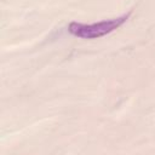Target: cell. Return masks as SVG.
Listing matches in <instances>:
<instances>
[{"mask_svg": "<svg viewBox=\"0 0 155 155\" xmlns=\"http://www.w3.org/2000/svg\"><path fill=\"white\" fill-rule=\"evenodd\" d=\"M130 17V13L122 15L116 18L111 19H105L97 23H91V24H84V23H78V22H71L68 27V31L78 38L82 39H96L104 36L115 29H117L120 25H122L127 18Z\"/></svg>", "mask_w": 155, "mask_h": 155, "instance_id": "1", "label": "cell"}]
</instances>
